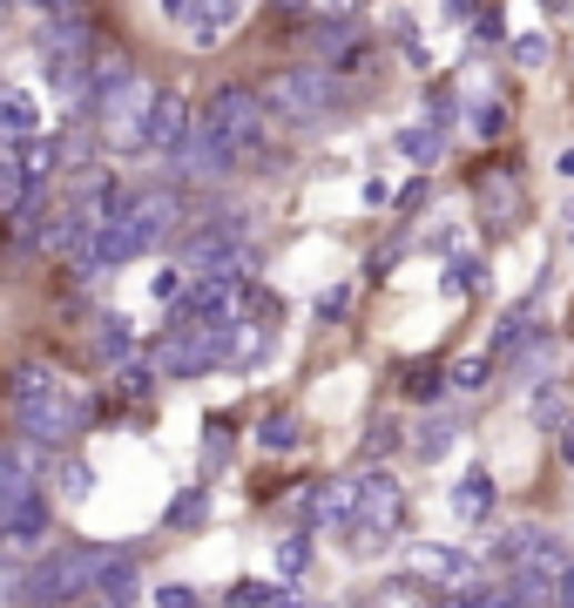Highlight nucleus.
<instances>
[{
	"label": "nucleus",
	"instance_id": "obj_24",
	"mask_svg": "<svg viewBox=\"0 0 574 608\" xmlns=\"http://www.w3.org/2000/svg\"><path fill=\"white\" fill-rule=\"evenodd\" d=\"M514 28H507V8H486L473 28H466V61H486V54H507Z\"/></svg>",
	"mask_w": 574,
	"mask_h": 608
},
{
	"label": "nucleus",
	"instance_id": "obj_27",
	"mask_svg": "<svg viewBox=\"0 0 574 608\" xmlns=\"http://www.w3.org/2000/svg\"><path fill=\"white\" fill-rule=\"evenodd\" d=\"M311 561H318V528H291V535L278 541V575H284V581H304Z\"/></svg>",
	"mask_w": 574,
	"mask_h": 608
},
{
	"label": "nucleus",
	"instance_id": "obj_44",
	"mask_svg": "<svg viewBox=\"0 0 574 608\" xmlns=\"http://www.w3.org/2000/svg\"><path fill=\"white\" fill-rule=\"evenodd\" d=\"M567 74H574V54H567Z\"/></svg>",
	"mask_w": 574,
	"mask_h": 608
},
{
	"label": "nucleus",
	"instance_id": "obj_41",
	"mask_svg": "<svg viewBox=\"0 0 574 608\" xmlns=\"http://www.w3.org/2000/svg\"><path fill=\"white\" fill-rule=\"evenodd\" d=\"M278 608H311V601H298V595H278Z\"/></svg>",
	"mask_w": 574,
	"mask_h": 608
},
{
	"label": "nucleus",
	"instance_id": "obj_9",
	"mask_svg": "<svg viewBox=\"0 0 574 608\" xmlns=\"http://www.w3.org/2000/svg\"><path fill=\"white\" fill-rule=\"evenodd\" d=\"M54 453H41V447H28V440H0V528L48 487L41 480V467H48Z\"/></svg>",
	"mask_w": 574,
	"mask_h": 608
},
{
	"label": "nucleus",
	"instance_id": "obj_32",
	"mask_svg": "<svg viewBox=\"0 0 574 608\" xmlns=\"http://www.w3.org/2000/svg\"><path fill=\"white\" fill-rule=\"evenodd\" d=\"M278 595H284L278 581H251V575H243V581H230V588H223V601H216V608H278Z\"/></svg>",
	"mask_w": 574,
	"mask_h": 608
},
{
	"label": "nucleus",
	"instance_id": "obj_2",
	"mask_svg": "<svg viewBox=\"0 0 574 608\" xmlns=\"http://www.w3.org/2000/svg\"><path fill=\"white\" fill-rule=\"evenodd\" d=\"M0 399H8L14 440H28L41 453H74V440L95 426V386L54 372L48 359L14 366L8 379H0Z\"/></svg>",
	"mask_w": 574,
	"mask_h": 608
},
{
	"label": "nucleus",
	"instance_id": "obj_25",
	"mask_svg": "<svg viewBox=\"0 0 574 608\" xmlns=\"http://www.w3.org/2000/svg\"><path fill=\"white\" fill-rule=\"evenodd\" d=\"M507 68H521V74H547V68H554V41H547V28H514V41H507Z\"/></svg>",
	"mask_w": 574,
	"mask_h": 608
},
{
	"label": "nucleus",
	"instance_id": "obj_29",
	"mask_svg": "<svg viewBox=\"0 0 574 608\" xmlns=\"http://www.w3.org/2000/svg\"><path fill=\"white\" fill-rule=\"evenodd\" d=\"M203 520H210V487L197 480V487H177V500H170V514H162V528H203Z\"/></svg>",
	"mask_w": 574,
	"mask_h": 608
},
{
	"label": "nucleus",
	"instance_id": "obj_8",
	"mask_svg": "<svg viewBox=\"0 0 574 608\" xmlns=\"http://www.w3.org/2000/svg\"><path fill=\"white\" fill-rule=\"evenodd\" d=\"M460 89H466V136L480 149H501L514 136V122H521L514 89H507V81H494V74H473V81H460Z\"/></svg>",
	"mask_w": 574,
	"mask_h": 608
},
{
	"label": "nucleus",
	"instance_id": "obj_7",
	"mask_svg": "<svg viewBox=\"0 0 574 608\" xmlns=\"http://www.w3.org/2000/svg\"><path fill=\"white\" fill-rule=\"evenodd\" d=\"M399 575H413V581L433 588V595H460V588L486 581L494 568H486V555H473V548H460V541H405V548H399Z\"/></svg>",
	"mask_w": 574,
	"mask_h": 608
},
{
	"label": "nucleus",
	"instance_id": "obj_39",
	"mask_svg": "<svg viewBox=\"0 0 574 608\" xmlns=\"http://www.w3.org/2000/svg\"><path fill=\"white\" fill-rule=\"evenodd\" d=\"M554 177H561V183H574V142H561V149H554Z\"/></svg>",
	"mask_w": 574,
	"mask_h": 608
},
{
	"label": "nucleus",
	"instance_id": "obj_45",
	"mask_svg": "<svg viewBox=\"0 0 574 608\" xmlns=\"http://www.w3.org/2000/svg\"><path fill=\"white\" fill-rule=\"evenodd\" d=\"M149 8H155V0H149Z\"/></svg>",
	"mask_w": 574,
	"mask_h": 608
},
{
	"label": "nucleus",
	"instance_id": "obj_21",
	"mask_svg": "<svg viewBox=\"0 0 574 608\" xmlns=\"http://www.w3.org/2000/svg\"><path fill=\"white\" fill-rule=\"evenodd\" d=\"M109 379H115V399H122V406H149V399H155L162 386H170V379L155 372V359H149V345H142L135 359H122V366H115Z\"/></svg>",
	"mask_w": 574,
	"mask_h": 608
},
{
	"label": "nucleus",
	"instance_id": "obj_36",
	"mask_svg": "<svg viewBox=\"0 0 574 608\" xmlns=\"http://www.w3.org/2000/svg\"><path fill=\"white\" fill-rule=\"evenodd\" d=\"M155 14H162V28L190 34V28H197V14H203V0H155Z\"/></svg>",
	"mask_w": 574,
	"mask_h": 608
},
{
	"label": "nucleus",
	"instance_id": "obj_1",
	"mask_svg": "<svg viewBox=\"0 0 574 608\" xmlns=\"http://www.w3.org/2000/svg\"><path fill=\"white\" fill-rule=\"evenodd\" d=\"M405 514H413V487H405L385 460L379 467H352L345 480H324V514L318 535H339L345 555L372 561L405 535Z\"/></svg>",
	"mask_w": 574,
	"mask_h": 608
},
{
	"label": "nucleus",
	"instance_id": "obj_37",
	"mask_svg": "<svg viewBox=\"0 0 574 608\" xmlns=\"http://www.w3.org/2000/svg\"><path fill=\"white\" fill-rule=\"evenodd\" d=\"M21 581H28V561L0 555V608H21Z\"/></svg>",
	"mask_w": 574,
	"mask_h": 608
},
{
	"label": "nucleus",
	"instance_id": "obj_20",
	"mask_svg": "<svg viewBox=\"0 0 574 608\" xmlns=\"http://www.w3.org/2000/svg\"><path fill=\"white\" fill-rule=\"evenodd\" d=\"M453 440H460V412H453V406H433V412L413 426V460H420V467H433V460H446V453H453Z\"/></svg>",
	"mask_w": 574,
	"mask_h": 608
},
{
	"label": "nucleus",
	"instance_id": "obj_3",
	"mask_svg": "<svg viewBox=\"0 0 574 608\" xmlns=\"http://www.w3.org/2000/svg\"><path fill=\"white\" fill-rule=\"evenodd\" d=\"M258 96L278 122L284 142H311V136H332L359 116L365 89H352L345 74H332L324 61H278L258 74Z\"/></svg>",
	"mask_w": 574,
	"mask_h": 608
},
{
	"label": "nucleus",
	"instance_id": "obj_42",
	"mask_svg": "<svg viewBox=\"0 0 574 608\" xmlns=\"http://www.w3.org/2000/svg\"><path fill=\"white\" fill-rule=\"evenodd\" d=\"M352 608H385V601H379V595H365V601H352Z\"/></svg>",
	"mask_w": 574,
	"mask_h": 608
},
{
	"label": "nucleus",
	"instance_id": "obj_13",
	"mask_svg": "<svg viewBox=\"0 0 574 608\" xmlns=\"http://www.w3.org/2000/svg\"><path fill=\"white\" fill-rule=\"evenodd\" d=\"M446 507H453L460 528H486V520L501 514V487H494V474H486V467H466V474L446 487Z\"/></svg>",
	"mask_w": 574,
	"mask_h": 608
},
{
	"label": "nucleus",
	"instance_id": "obj_38",
	"mask_svg": "<svg viewBox=\"0 0 574 608\" xmlns=\"http://www.w3.org/2000/svg\"><path fill=\"white\" fill-rule=\"evenodd\" d=\"M61 8H74V0H21V14H28V21H41V14H61Z\"/></svg>",
	"mask_w": 574,
	"mask_h": 608
},
{
	"label": "nucleus",
	"instance_id": "obj_40",
	"mask_svg": "<svg viewBox=\"0 0 574 608\" xmlns=\"http://www.w3.org/2000/svg\"><path fill=\"white\" fill-rule=\"evenodd\" d=\"M554 447H561V460H567V467H574V419H567V426H561V432H554Z\"/></svg>",
	"mask_w": 574,
	"mask_h": 608
},
{
	"label": "nucleus",
	"instance_id": "obj_18",
	"mask_svg": "<svg viewBox=\"0 0 574 608\" xmlns=\"http://www.w3.org/2000/svg\"><path fill=\"white\" fill-rule=\"evenodd\" d=\"M89 352L115 372L122 359H135V352H142V338H135V325H129L122 311H95V325H89Z\"/></svg>",
	"mask_w": 574,
	"mask_h": 608
},
{
	"label": "nucleus",
	"instance_id": "obj_28",
	"mask_svg": "<svg viewBox=\"0 0 574 608\" xmlns=\"http://www.w3.org/2000/svg\"><path fill=\"white\" fill-rule=\"evenodd\" d=\"M95 460H81V453H54V487H61V500H89L95 494Z\"/></svg>",
	"mask_w": 574,
	"mask_h": 608
},
{
	"label": "nucleus",
	"instance_id": "obj_11",
	"mask_svg": "<svg viewBox=\"0 0 574 608\" xmlns=\"http://www.w3.org/2000/svg\"><path fill=\"white\" fill-rule=\"evenodd\" d=\"M149 588H142V548H122V541H109L102 548V568H95V601H109V608H135Z\"/></svg>",
	"mask_w": 574,
	"mask_h": 608
},
{
	"label": "nucleus",
	"instance_id": "obj_22",
	"mask_svg": "<svg viewBox=\"0 0 574 608\" xmlns=\"http://www.w3.org/2000/svg\"><path fill=\"white\" fill-rule=\"evenodd\" d=\"M399 399H413V406H453V392H446V366H433V359L399 366Z\"/></svg>",
	"mask_w": 574,
	"mask_h": 608
},
{
	"label": "nucleus",
	"instance_id": "obj_43",
	"mask_svg": "<svg viewBox=\"0 0 574 608\" xmlns=\"http://www.w3.org/2000/svg\"><path fill=\"white\" fill-rule=\"evenodd\" d=\"M567 243H574V223H567Z\"/></svg>",
	"mask_w": 574,
	"mask_h": 608
},
{
	"label": "nucleus",
	"instance_id": "obj_34",
	"mask_svg": "<svg viewBox=\"0 0 574 608\" xmlns=\"http://www.w3.org/2000/svg\"><path fill=\"white\" fill-rule=\"evenodd\" d=\"M149 601H155V608H210L197 581H162V588H149Z\"/></svg>",
	"mask_w": 574,
	"mask_h": 608
},
{
	"label": "nucleus",
	"instance_id": "obj_26",
	"mask_svg": "<svg viewBox=\"0 0 574 608\" xmlns=\"http://www.w3.org/2000/svg\"><path fill=\"white\" fill-rule=\"evenodd\" d=\"M28 197H41L34 183H28V169H21V156H14V142H0V223H8Z\"/></svg>",
	"mask_w": 574,
	"mask_h": 608
},
{
	"label": "nucleus",
	"instance_id": "obj_31",
	"mask_svg": "<svg viewBox=\"0 0 574 608\" xmlns=\"http://www.w3.org/2000/svg\"><path fill=\"white\" fill-rule=\"evenodd\" d=\"M426 203H433V177H426V169H413V177L392 190V217H399V223H413Z\"/></svg>",
	"mask_w": 574,
	"mask_h": 608
},
{
	"label": "nucleus",
	"instance_id": "obj_16",
	"mask_svg": "<svg viewBox=\"0 0 574 608\" xmlns=\"http://www.w3.org/2000/svg\"><path fill=\"white\" fill-rule=\"evenodd\" d=\"M494 372H501L494 352H460V359H446V392H453V406L486 399V392H494Z\"/></svg>",
	"mask_w": 574,
	"mask_h": 608
},
{
	"label": "nucleus",
	"instance_id": "obj_30",
	"mask_svg": "<svg viewBox=\"0 0 574 608\" xmlns=\"http://www.w3.org/2000/svg\"><path fill=\"white\" fill-rule=\"evenodd\" d=\"M405 440V432H399V412H379L372 426H365V447H359V467H379L392 447Z\"/></svg>",
	"mask_w": 574,
	"mask_h": 608
},
{
	"label": "nucleus",
	"instance_id": "obj_14",
	"mask_svg": "<svg viewBox=\"0 0 574 608\" xmlns=\"http://www.w3.org/2000/svg\"><path fill=\"white\" fill-rule=\"evenodd\" d=\"M48 122V102L34 89H21V81H0V142H34Z\"/></svg>",
	"mask_w": 574,
	"mask_h": 608
},
{
	"label": "nucleus",
	"instance_id": "obj_4",
	"mask_svg": "<svg viewBox=\"0 0 574 608\" xmlns=\"http://www.w3.org/2000/svg\"><path fill=\"white\" fill-rule=\"evenodd\" d=\"M466 197H473V217H480V237L501 243L514 230H527V169H521V149H486L466 162Z\"/></svg>",
	"mask_w": 574,
	"mask_h": 608
},
{
	"label": "nucleus",
	"instance_id": "obj_5",
	"mask_svg": "<svg viewBox=\"0 0 574 608\" xmlns=\"http://www.w3.org/2000/svg\"><path fill=\"white\" fill-rule=\"evenodd\" d=\"M102 548L109 541H54L48 555H34L28 581H21V608H81V601H95Z\"/></svg>",
	"mask_w": 574,
	"mask_h": 608
},
{
	"label": "nucleus",
	"instance_id": "obj_19",
	"mask_svg": "<svg viewBox=\"0 0 574 608\" xmlns=\"http://www.w3.org/2000/svg\"><path fill=\"white\" fill-rule=\"evenodd\" d=\"M304 440H311V426H304V412H291V406H271V412L258 419V453H271V460L304 453Z\"/></svg>",
	"mask_w": 574,
	"mask_h": 608
},
{
	"label": "nucleus",
	"instance_id": "obj_6",
	"mask_svg": "<svg viewBox=\"0 0 574 608\" xmlns=\"http://www.w3.org/2000/svg\"><path fill=\"white\" fill-rule=\"evenodd\" d=\"M230 345H236V318L230 325H162L149 338V359L170 386H197L210 372H230Z\"/></svg>",
	"mask_w": 574,
	"mask_h": 608
},
{
	"label": "nucleus",
	"instance_id": "obj_35",
	"mask_svg": "<svg viewBox=\"0 0 574 608\" xmlns=\"http://www.w3.org/2000/svg\"><path fill=\"white\" fill-rule=\"evenodd\" d=\"M183 285H190V271L170 257V265H162V271L149 278V298H155V305H177V291H183Z\"/></svg>",
	"mask_w": 574,
	"mask_h": 608
},
{
	"label": "nucleus",
	"instance_id": "obj_10",
	"mask_svg": "<svg viewBox=\"0 0 574 608\" xmlns=\"http://www.w3.org/2000/svg\"><path fill=\"white\" fill-rule=\"evenodd\" d=\"M190 122H197V102H190V89H177V81H162L155 89V109H149V136H142V156L149 162H162L183 136H190Z\"/></svg>",
	"mask_w": 574,
	"mask_h": 608
},
{
	"label": "nucleus",
	"instance_id": "obj_15",
	"mask_svg": "<svg viewBox=\"0 0 574 608\" xmlns=\"http://www.w3.org/2000/svg\"><path fill=\"white\" fill-rule=\"evenodd\" d=\"M547 338V325L534 318V305H514V311H501V325H494V338H486V352H494L501 366H514L521 352H534V345Z\"/></svg>",
	"mask_w": 574,
	"mask_h": 608
},
{
	"label": "nucleus",
	"instance_id": "obj_33",
	"mask_svg": "<svg viewBox=\"0 0 574 608\" xmlns=\"http://www.w3.org/2000/svg\"><path fill=\"white\" fill-rule=\"evenodd\" d=\"M352 305H359V285H352V278H339V285H324V291H318V305H311V311H318V325H339Z\"/></svg>",
	"mask_w": 574,
	"mask_h": 608
},
{
	"label": "nucleus",
	"instance_id": "obj_12",
	"mask_svg": "<svg viewBox=\"0 0 574 608\" xmlns=\"http://www.w3.org/2000/svg\"><path fill=\"white\" fill-rule=\"evenodd\" d=\"M446 156H453V136L433 129V122H420V116L392 129V162H405V169H426V177H440Z\"/></svg>",
	"mask_w": 574,
	"mask_h": 608
},
{
	"label": "nucleus",
	"instance_id": "obj_17",
	"mask_svg": "<svg viewBox=\"0 0 574 608\" xmlns=\"http://www.w3.org/2000/svg\"><path fill=\"white\" fill-rule=\"evenodd\" d=\"M243 21H251V0H203V14H197V28H190L183 41L210 54V48H223V41L243 28Z\"/></svg>",
	"mask_w": 574,
	"mask_h": 608
},
{
	"label": "nucleus",
	"instance_id": "obj_23",
	"mask_svg": "<svg viewBox=\"0 0 574 608\" xmlns=\"http://www.w3.org/2000/svg\"><path fill=\"white\" fill-rule=\"evenodd\" d=\"M440 291H446V298H480V291H486V257H480V250H446Z\"/></svg>",
	"mask_w": 574,
	"mask_h": 608
}]
</instances>
